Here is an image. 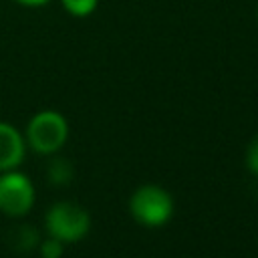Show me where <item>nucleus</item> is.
Instances as JSON below:
<instances>
[{"instance_id": "20e7f679", "label": "nucleus", "mask_w": 258, "mask_h": 258, "mask_svg": "<svg viewBox=\"0 0 258 258\" xmlns=\"http://www.w3.org/2000/svg\"><path fill=\"white\" fill-rule=\"evenodd\" d=\"M34 183L32 179L18 171H0V212L8 218H22L34 206Z\"/></svg>"}, {"instance_id": "9b49d317", "label": "nucleus", "mask_w": 258, "mask_h": 258, "mask_svg": "<svg viewBox=\"0 0 258 258\" xmlns=\"http://www.w3.org/2000/svg\"><path fill=\"white\" fill-rule=\"evenodd\" d=\"M18 4H24V6H42V4H48L50 0H14Z\"/></svg>"}, {"instance_id": "9d476101", "label": "nucleus", "mask_w": 258, "mask_h": 258, "mask_svg": "<svg viewBox=\"0 0 258 258\" xmlns=\"http://www.w3.org/2000/svg\"><path fill=\"white\" fill-rule=\"evenodd\" d=\"M244 163H246V169L254 175H258V135H254L246 147V153H244Z\"/></svg>"}, {"instance_id": "1a4fd4ad", "label": "nucleus", "mask_w": 258, "mask_h": 258, "mask_svg": "<svg viewBox=\"0 0 258 258\" xmlns=\"http://www.w3.org/2000/svg\"><path fill=\"white\" fill-rule=\"evenodd\" d=\"M64 244L52 236H46L44 240L38 242V254L40 258H62Z\"/></svg>"}, {"instance_id": "423d86ee", "label": "nucleus", "mask_w": 258, "mask_h": 258, "mask_svg": "<svg viewBox=\"0 0 258 258\" xmlns=\"http://www.w3.org/2000/svg\"><path fill=\"white\" fill-rule=\"evenodd\" d=\"M38 242H40V236L32 224H18L8 234V246L16 252H30L38 248Z\"/></svg>"}, {"instance_id": "f257e3e1", "label": "nucleus", "mask_w": 258, "mask_h": 258, "mask_svg": "<svg viewBox=\"0 0 258 258\" xmlns=\"http://www.w3.org/2000/svg\"><path fill=\"white\" fill-rule=\"evenodd\" d=\"M24 139L34 153L54 155L69 139V123L62 113L54 109H42L30 117Z\"/></svg>"}, {"instance_id": "39448f33", "label": "nucleus", "mask_w": 258, "mask_h": 258, "mask_svg": "<svg viewBox=\"0 0 258 258\" xmlns=\"http://www.w3.org/2000/svg\"><path fill=\"white\" fill-rule=\"evenodd\" d=\"M26 155L24 135L10 123L0 121V171L18 169Z\"/></svg>"}, {"instance_id": "f8f14e48", "label": "nucleus", "mask_w": 258, "mask_h": 258, "mask_svg": "<svg viewBox=\"0 0 258 258\" xmlns=\"http://www.w3.org/2000/svg\"><path fill=\"white\" fill-rule=\"evenodd\" d=\"M256 16H258V10H256Z\"/></svg>"}, {"instance_id": "f03ea898", "label": "nucleus", "mask_w": 258, "mask_h": 258, "mask_svg": "<svg viewBox=\"0 0 258 258\" xmlns=\"http://www.w3.org/2000/svg\"><path fill=\"white\" fill-rule=\"evenodd\" d=\"M129 212L137 224L145 228H161L173 216V198L165 187L145 183L131 194Z\"/></svg>"}, {"instance_id": "7ed1b4c3", "label": "nucleus", "mask_w": 258, "mask_h": 258, "mask_svg": "<svg viewBox=\"0 0 258 258\" xmlns=\"http://www.w3.org/2000/svg\"><path fill=\"white\" fill-rule=\"evenodd\" d=\"M44 226L48 236L60 240L62 244H75L89 234L91 214L81 204L62 200L48 208L44 216Z\"/></svg>"}, {"instance_id": "6e6552de", "label": "nucleus", "mask_w": 258, "mask_h": 258, "mask_svg": "<svg viewBox=\"0 0 258 258\" xmlns=\"http://www.w3.org/2000/svg\"><path fill=\"white\" fill-rule=\"evenodd\" d=\"M99 0H60V6L64 8L67 14L75 18H85L97 10Z\"/></svg>"}, {"instance_id": "0eeeda50", "label": "nucleus", "mask_w": 258, "mask_h": 258, "mask_svg": "<svg viewBox=\"0 0 258 258\" xmlns=\"http://www.w3.org/2000/svg\"><path fill=\"white\" fill-rule=\"evenodd\" d=\"M46 179L50 185H56V187H64L69 185L73 179H75V167L73 163L67 159V157H52L46 165Z\"/></svg>"}]
</instances>
